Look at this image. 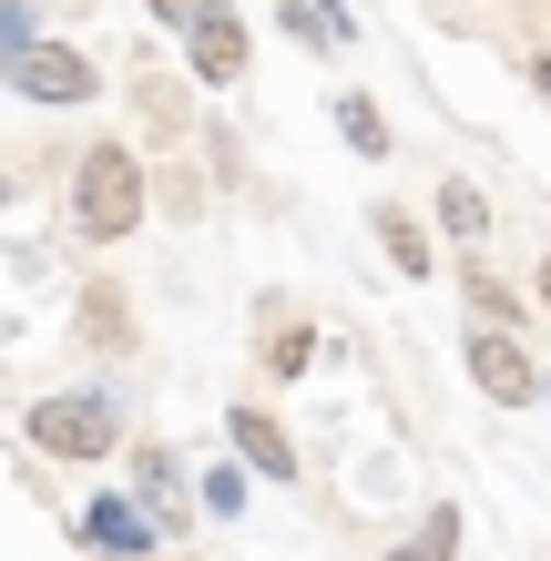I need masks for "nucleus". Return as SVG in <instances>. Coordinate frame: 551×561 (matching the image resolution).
Listing matches in <instances>:
<instances>
[{"label":"nucleus","instance_id":"f257e3e1","mask_svg":"<svg viewBox=\"0 0 551 561\" xmlns=\"http://www.w3.org/2000/svg\"><path fill=\"white\" fill-rule=\"evenodd\" d=\"M144 215H153L144 153H134V144H92V153L72 163V236H82V245H123Z\"/></svg>","mask_w":551,"mask_h":561},{"label":"nucleus","instance_id":"f03ea898","mask_svg":"<svg viewBox=\"0 0 551 561\" xmlns=\"http://www.w3.org/2000/svg\"><path fill=\"white\" fill-rule=\"evenodd\" d=\"M31 449L42 459H113L123 449V419H113V399L103 388H51V399H31Z\"/></svg>","mask_w":551,"mask_h":561},{"label":"nucleus","instance_id":"7ed1b4c3","mask_svg":"<svg viewBox=\"0 0 551 561\" xmlns=\"http://www.w3.org/2000/svg\"><path fill=\"white\" fill-rule=\"evenodd\" d=\"M0 82H11L21 103H51V113H61V103H92V92H103L92 51H82V42H51V31H31V42L0 61Z\"/></svg>","mask_w":551,"mask_h":561},{"label":"nucleus","instance_id":"20e7f679","mask_svg":"<svg viewBox=\"0 0 551 561\" xmlns=\"http://www.w3.org/2000/svg\"><path fill=\"white\" fill-rule=\"evenodd\" d=\"M460 368H470V388H480L491 409H531V399H541V368H531L521 327H480V317H470V347H460Z\"/></svg>","mask_w":551,"mask_h":561},{"label":"nucleus","instance_id":"39448f33","mask_svg":"<svg viewBox=\"0 0 551 561\" xmlns=\"http://www.w3.org/2000/svg\"><path fill=\"white\" fill-rule=\"evenodd\" d=\"M184 61H194V82L225 92V82H245V61H255V31L236 0H194L184 11Z\"/></svg>","mask_w":551,"mask_h":561},{"label":"nucleus","instance_id":"423d86ee","mask_svg":"<svg viewBox=\"0 0 551 561\" xmlns=\"http://www.w3.org/2000/svg\"><path fill=\"white\" fill-rule=\"evenodd\" d=\"M72 541H82V551H103V561H153V511H144V501H123V490H103V501H82V511H72Z\"/></svg>","mask_w":551,"mask_h":561},{"label":"nucleus","instance_id":"0eeeda50","mask_svg":"<svg viewBox=\"0 0 551 561\" xmlns=\"http://www.w3.org/2000/svg\"><path fill=\"white\" fill-rule=\"evenodd\" d=\"M225 439H236V459L255 480H297L307 459H297V439H286V419L276 409H225Z\"/></svg>","mask_w":551,"mask_h":561},{"label":"nucleus","instance_id":"6e6552de","mask_svg":"<svg viewBox=\"0 0 551 561\" xmlns=\"http://www.w3.org/2000/svg\"><path fill=\"white\" fill-rule=\"evenodd\" d=\"M368 236L388 245V266H399V276H439V245H429V225H418L409 205H368Z\"/></svg>","mask_w":551,"mask_h":561},{"label":"nucleus","instance_id":"1a4fd4ad","mask_svg":"<svg viewBox=\"0 0 551 561\" xmlns=\"http://www.w3.org/2000/svg\"><path fill=\"white\" fill-rule=\"evenodd\" d=\"M134 501L153 511V531H164V520H194V511H184V459H174V449H153V439L134 449Z\"/></svg>","mask_w":551,"mask_h":561},{"label":"nucleus","instance_id":"9d476101","mask_svg":"<svg viewBox=\"0 0 551 561\" xmlns=\"http://www.w3.org/2000/svg\"><path fill=\"white\" fill-rule=\"evenodd\" d=\"M72 317H82V337H92V347H113V357L134 347V296H123L113 276H92V286L72 296Z\"/></svg>","mask_w":551,"mask_h":561},{"label":"nucleus","instance_id":"9b49d317","mask_svg":"<svg viewBox=\"0 0 551 561\" xmlns=\"http://www.w3.org/2000/svg\"><path fill=\"white\" fill-rule=\"evenodd\" d=\"M134 113L153 123V144H174V134H194V92H184L174 72H153V61L134 72Z\"/></svg>","mask_w":551,"mask_h":561},{"label":"nucleus","instance_id":"f8f14e48","mask_svg":"<svg viewBox=\"0 0 551 561\" xmlns=\"http://www.w3.org/2000/svg\"><path fill=\"white\" fill-rule=\"evenodd\" d=\"M378 561H460V501H429L399 541L378 551Z\"/></svg>","mask_w":551,"mask_h":561},{"label":"nucleus","instance_id":"ddd939ff","mask_svg":"<svg viewBox=\"0 0 551 561\" xmlns=\"http://www.w3.org/2000/svg\"><path fill=\"white\" fill-rule=\"evenodd\" d=\"M286 42H307V51H347L358 42V21H347V0H286Z\"/></svg>","mask_w":551,"mask_h":561},{"label":"nucleus","instance_id":"4468645a","mask_svg":"<svg viewBox=\"0 0 551 561\" xmlns=\"http://www.w3.org/2000/svg\"><path fill=\"white\" fill-rule=\"evenodd\" d=\"M337 144L358 153V163H388V153H399V134H388V113L368 103V92H337Z\"/></svg>","mask_w":551,"mask_h":561},{"label":"nucleus","instance_id":"2eb2a0df","mask_svg":"<svg viewBox=\"0 0 551 561\" xmlns=\"http://www.w3.org/2000/svg\"><path fill=\"white\" fill-rule=\"evenodd\" d=\"M439 236L480 255V236H491V205H480V184H439Z\"/></svg>","mask_w":551,"mask_h":561},{"label":"nucleus","instance_id":"dca6fc26","mask_svg":"<svg viewBox=\"0 0 551 561\" xmlns=\"http://www.w3.org/2000/svg\"><path fill=\"white\" fill-rule=\"evenodd\" d=\"M460 296H470V317H480V327H521V296H510L491 266H480V255H460Z\"/></svg>","mask_w":551,"mask_h":561},{"label":"nucleus","instance_id":"f3484780","mask_svg":"<svg viewBox=\"0 0 551 561\" xmlns=\"http://www.w3.org/2000/svg\"><path fill=\"white\" fill-rule=\"evenodd\" d=\"M245 480H255L245 459H215L205 490H194V511H205V520H236V511H245Z\"/></svg>","mask_w":551,"mask_h":561},{"label":"nucleus","instance_id":"a211bd4d","mask_svg":"<svg viewBox=\"0 0 551 561\" xmlns=\"http://www.w3.org/2000/svg\"><path fill=\"white\" fill-rule=\"evenodd\" d=\"M307 357H317V327H307V317H276V337H266V368H276V378H307Z\"/></svg>","mask_w":551,"mask_h":561},{"label":"nucleus","instance_id":"6ab92c4d","mask_svg":"<svg viewBox=\"0 0 551 561\" xmlns=\"http://www.w3.org/2000/svg\"><path fill=\"white\" fill-rule=\"evenodd\" d=\"M31 31H42V11H31V0H0V61H11Z\"/></svg>","mask_w":551,"mask_h":561},{"label":"nucleus","instance_id":"aec40b11","mask_svg":"<svg viewBox=\"0 0 551 561\" xmlns=\"http://www.w3.org/2000/svg\"><path fill=\"white\" fill-rule=\"evenodd\" d=\"M144 11H153V21H174V31H184V11H194V0H144Z\"/></svg>","mask_w":551,"mask_h":561},{"label":"nucleus","instance_id":"412c9836","mask_svg":"<svg viewBox=\"0 0 551 561\" xmlns=\"http://www.w3.org/2000/svg\"><path fill=\"white\" fill-rule=\"evenodd\" d=\"M541 307H551V255H541Z\"/></svg>","mask_w":551,"mask_h":561},{"label":"nucleus","instance_id":"4be33fe9","mask_svg":"<svg viewBox=\"0 0 551 561\" xmlns=\"http://www.w3.org/2000/svg\"><path fill=\"white\" fill-rule=\"evenodd\" d=\"M541 399H551V368H541Z\"/></svg>","mask_w":551,"mask_h":561}]
</instances>
